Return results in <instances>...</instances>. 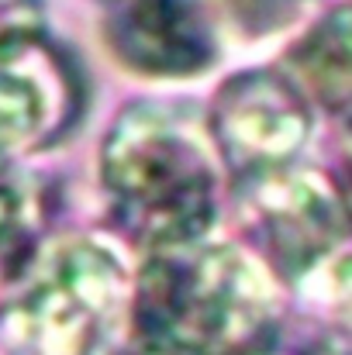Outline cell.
<instances>
[{
  "instance_id": "cell-1",
  "label": "cell",
  "mask_w": 352,
  "mask_h": 355,
  "mask_svg": "<svg viewBox=\"0 0 352 355\" xmlns=\"http://www.w3.org/2000/svg\"><path fill=\"white\" fill-rule=\"evenodd\" d=\"M101 176L121 225L156 252L201 241L218 214L208 128L183 101L124 107L104 138Z\"/></svg>"
},
{
  "instance_id": "cell-2",
  "label": "cell",
  "mask_w": 352,
  "mask_h": 355,
  "mask_svg": "<svg viewBox=\"0 0 352 355\" xmlns=\"http://www.w3.org/2000/svg\"><path fill=\"white\" fill-rule=\"evenodd\" d=\"M135 328L149 355H266L276 297L232 245H173L138 276Z\"/></svg>"
},
{
  "instance_id": "cell-3",
  "label": "cell",
  "mask_w": 352,
  "mask_h": 355,
  "mask_svg": "<svg viewBox=\"0 0 352 355\" xmlns=\"http://www.w3.org/2000/svg\"><path fill=\"white\" fill-rule=\"evenodd\" d=\"M124 297L128 279L111 252L94 241H66L21 276L7 324L31 355H97Z\"/></svg>"
},
{
  "instance_id": "cell-4",
  "label": "cell",
  "mask_w": 352,
  "mask_h": 355,
  "mask_svg": "<svg viewBox=\"0 0 352 355\" xmlns=\"http://www.w3.org/2000/svg\"><path fill=\"white\" fill-rule=\"evenodd\" d=\"M238 214L252 245L290 283L325 266L346 241L342 197L315 169L280 166L249 176Z\"/></svg>"
},
{
  "instance_id": "cell-5",
  "label": "cell",
  "mask_w": 352,
  "mask_h": 355,
  "mask_svg": "<svg viewBox=\"0 0 352 355\" xmlns=\"http://www.w3.org/2000/svg\"><path fill=\"white\" fill-rule=\"evenodd\" d=\"M211 135L221 159L242 180L290 166L311 135V114L301 87L255 69L232 76L215 97Z\"/></svg>"
},
{
  "instance_id": "cell-6",
  "label": "cell",
  "mask_w": 352,
  "mask_h": 355,
  "mask_svg": "<svg viewBox=\"0 0 352 355\" xmlns=\"http://www.w3.org/2000/svg\"><path fill=\"white\" fill-rule=\"evenodd\" d=\"M108 38L124 66L149 76H194L218 55L204 0H117Z\"/></svg>"
},
{
  "instance_id": "cell-7",
  "label": "cell",
  "mask_w": 352,
  "mask_h": 355,
  "mask_svg": "<svg viewBox=\"0 0 352 355\" xmlns=\"http://www.w3.org/2000/svg\"><path fill=\"white\" fill-rule=\"evenodd\" d=\"M297 80L328 111H349V7H339L297 45Z\"/></svg>"
},
{
  "instance_id": "cell-8",
  "label": "cell",
  "mask_w": 352,
  "mask_h": 355,
  "mask_svg": "<svg viewBox=\"0 0 352 355\" xmlns=\"http://www.w3.org/2000/svg\"><path fill=\"white\" fill-rule=\"evenodd\" d=\"M52 131L49 90L35 73H24L10 59H0V162L42 141Z\"/></svg>"
},
{
  "instance_id": "cell-9",
  "label": "cell",
  "mask_w": 352,
  "mask_h": 355,
  "mask_svg": "<svg viewBox=\"0 0 352 355\" xmlns=\"http://www.w3.org/2000/svg\"><path fill=\"white\" fill-rule=\"evenodd\" d=\"M42 35L38 0H0V59L31 49Z\"/></svg>"
},
{
  "instance_id": "cell-10",
  "label": "cell",
  "mask_w": 352,
  "mask_h": 355,
  "mask_svg": "<svg viewBox=\"0 0 352 355\" xmlns=\"http://www.w3.org/2000/svg\"><path fill=\"white\" fill-rule=\"evenodd\" d=\"M21 228H24V207L14 190L0 187V252L21 238Z\"/></svg>"
}]
</instances>
